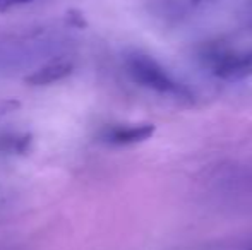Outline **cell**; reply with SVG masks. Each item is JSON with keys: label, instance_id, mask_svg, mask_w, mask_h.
<instances>
[{"label": "cell", "instance_id": "obj_1", "mask_svg": "<svg viewBox=\"0 0 252 250\" xmlns=\"http://www.w3.org/2000/svg\"><path fill=\"white\" fill-rule=\"evenodd\" d=\"M72 40L65 29L41 24L0 34V77L30 72L41 63L65 57Z\"/></svg>", "mask_w": 252, "mask_h": 250}, {"label": "cell", "instance_id": "obj_2", "mask_svg": "<svg viewBox=\"0 0 252 250\" xmlns=\"http://www.w3.org/2000/svg\"><path fill=\"white\" fill-rule=\"evenodd\" d=\"M126 72L139 86L151 89L161 96L179 101H192L194 94L189 86L177 81L165 67L155 58L141 52H132L126 57Z\"/></svg>", "mask_w": 252, "mask_h": 250}, {"label": "cell", "instance_id": "obj_3", "mask_svg": "<svg viewBox=\"0 0 252 250\" xmlns=\"http://www.w3.org/2000/svg\"><path fill=\"white\" fill-rule=\"evenodd\" d=\"M199 58L215 77L223 81H242L252 76V50H235L226 45L208 43Z\"/></svg>", "mask_w": 252, "mask_h": 250}, {"label": "cell", "instance_id": "obj_4", "mask_svg": "<svg viewBox=\"0 0 252 250\" xmlns=\"http://www.w3.org/2000/svg\"><path fill=\"white\" fill-rule=\"evenodd\" d=\"M155 134L153 124H134V125H110L101 130V140L113 146H130L144 142Z\"/></svg>", "mask_w": 252, "mask_h": 250}, {"label": "cell", "instance_id": "obj_5", "mask_svg": "<svg viewBox=\"0 0 252 250\" xmlns=\"http://www.w3.org/2000/svg\"><path fill=\"white\" fill-rule=\"evenodd\" d=\"M72 70L74 62L69 60L67 57H60L41 63L33 72L28 74L24 81L28 84H31V86H50L53 83H59V81L69 77L72 74Z\"/></svg>", "mask_w": 252, "mask_h": 250}, {"label": "cell", "instance_id": "obj_6", "mask_svg": "<svg viewBox=\"0 0 252 250\" xmlns=\"http://www.w3.org/2000/svg\"><path fill=\"white\" fill-rule=\"evenodd\" d=\"M31 144L28 134L2 132L0 134V153H26Z\"/></svg>", "mask_w": 252, "mask_h": 250}, {"label": "cell", "instance_id": "obj_7", "mask_svg": "<svg viewBox=\"0 0 252 250\" xmlns=\"http://www.w3.org/2000/svg\"><path fill=\"white\" fill-rule=\"evenodd\" d=\"M19 107H21L19 101H17V100H12V98L0 101V117H5V115L12 113V111H16Z\"/></svg>", "mask_w": 252, "mask_h": 250}, {"label": "cell", "instance_id": "obj_8", "mask_svg": "<svg viewBox=\"0 0 252 250\" xmlns=\"http://www.w3.org/2000/svg\"><path fill=\"white\" fill-rule=\"evenodd\" d=\"M33 2V0H0V10H9L14 7L26 5V3Z\"/></svg>", "mask_w": 252, "mask_h": 250}, {"label": "cell", "instance_id": "obj_9", "mask_svg": "<svg viewBox=\"0 0 252 250\" xmlns=\"http://www.w3.org/2000/svg\"><path fill=\"white\" fill-rule=\"evenodd\" d=\"M192 3H204V2H215V0H190Z\"/></svg>", "mask_w": 252, "mask_h": 250}, {"label": "cell", "instance_id": "obj_10", "mask_svg": "<svg viewBox=\"0 0 252 250\" xmlns=\"http://www.w3.org/2000/svg\"><path fill=\"white\" fill-rule=\"evenodd\" d=\"M247 250H252V247H249V249H247Z\"/></svg>", "mask_w": 252, "mask_h": 250}]
</instances>
